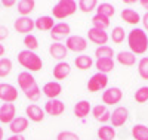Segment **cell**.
I'll return each mask as SVG.
<instances>
[{"instance_id": "obj_19", "label": "cell", "mask_w": 148, "mask_h": 140, "mask_svg": "<svg viewBox=\"0 0 148 140\" xmlns=\"http://www.w3.org/2000/svg\"><path fill=\"white\" fill-rule=\"evenodd\" d=\"M34 25L39 31H52V28L55 27V21H53V16L43 15L34 21Z\"/></svg>"}, {"instance_id": "obj_18", "label": "cell", "mask_w": 148, "mask_h": 140, "mask_svg": "<svg viewBox=\"0 0 148 140\" xmlns=\"http://www.w3.org/2000/svg\"><path fill=\"white\" fill-rule=\"evenodd\" d=\"M27 128H28V118L27 117H16L9 124V130L12 131V134H22Z\"/></svg>"}, {"instance_id": "obj_2", "label": "cell", "mask_w": 148, "mask_h": 140, "mask_svg": "<svg viewBox=\"0 0 148 140\" xmlns=\"http://www.w3.org/2000/svg\"><path fill=\"white\" fill-rule=\"evenodd\" d=\"M18 62L22 68H25L28 72H37L43 68V60L36 52L31 50H21L18 53Z\"/></svg>"}, {"instance_id": "obj_13", "label": "cell", "mask_w": 148, "mask_h": 140, "mask_svg": "<svg viewBox=\"0 0 148 140\" xmlns=\"http://www.w3.org/2000/svg\"><path fill=\"white\" fill-rule=\"evenodd\" d=\"M127 120H129V111L125 106H119L113 111L110 121L113 122V127H121Z\"/></svg>"}, {"instance_id": "obj_24", "label": "cell", "mask_w": 148, "mask_h": 140, "mask_svg": "<svg viewBox=\"0 0 148 140\" xmlns=\"http://www.w3.org/2000/svg\"><path fill=\"white\" fill-rule=\"evenodd\" d=\"M117 62L120 63V65H125V67H132L136 63V56H135L132 52H119L117 53Z\"/></svg>"}, {"instance_id": "obj_43", "label": "cell", "mask_w": 148, "mask_h": 140, "mask_svg": "<svg viewBox=\"0 0 148 140\" xmlns=\"http://www.w3.org/2000/svg\"><path fill=\"white\" fill-rule=\"evenodd\" d=\"M0 5L5 6V7H12L14 5H16L15 0H3V2H0Z\"/></svg>"}, {"instance_id": "obj_45", "label": "cell", "mask_w": 148, "mask_h": 140, "mask_svg": "<svg viewBox=\"0 0 148 140\" xmlns=\"http://www.w3.org/2000/svg\"><path fill=\"white\" fill-rule=\"evenodd\" d=\"M139 3H141V6H142V7H144V9L148 12V0H141Z\"/></svg>"}, {"instance_id": "obj_6", "label": "cell", "mask_w": 148, "mask_h": 140, "mask_svg": "<svg viewBox=\"0 0 148 140\" xmlns=\"http://www.w3.org/2000/svg\"><path fill=\"white\" fill-rule=\"evenodd\" d=\"M18 99V88L9 83H0V100L5 103H14Z\"/></svg>"}, {"instance_id": "obj_3", "label": "cell", "mask_w": 148, "mask_h": 140, "mask_svg": "<svg viewBox=\"0 0 148 140\" xmlns=\"http://www.w3.org/2000/svg\"><path fill=\"white\" fill-rule=\"evenodd\" d=\"M77 2H74V0H59L52 7V15L56 19H65L77 10Z\"/></svg>"}, {"instance_id": "obj_31", "label": "cell", "mask_w": 148, "mask_h": 140, "mask_svg": "<svg viewBox=\"0 0 148 140\" xmlns=\"http://www.w3.org/2000/svg\"><path fill=\"white\" fill-rule=\"evenodd\" d=\"M95 56L98 59H113L114 50H113V47H110V46H99V47H96V50H95Z\"/></svg>"}, {"instance_id": "obj_16", "label": "cell", "mask_w": 148, "mask_h": 140, "mask_svg": "<svg viewBox=\"0 0 148 140\" xmlns=\"http://www.w3.org/2000/svg\"><path fill=\"white\" fill-rule=\"evenodd\" d=\"M36 78L33 77V74L28 71H22L18 74V86L22 92H27L28 88H31L33 86H36Z\"/></svg>"}, {"instance_id": "obj_41", "label": "cell", "mask_w": 148, "mask_h": 140, "mask_svg": "<svg viewBox=\"0 0 148 140\" xmlns=\"http://www.w3.org/2000/svg\"><path fill=\"white\" fill-rule=\"evenodd\" d=\"M8 37H9V30H8V27H5V25H0V41L6 40Z\"/></svg>"}, {"instance_id": "obj_4", "label": "cell", "mask_w": 148, "mask_h": 140, "mask_svg": "<svg viewBox=\"0 0 148 140\" xmlns=\"http://www.w3.org/2000/svg\"><path fill=\"white\" fill-rule=\"evenodd\" d=\"M108 84V77L105 74L101 72H96L95 75H92L90 80L88 81V90L90 93H96V92H101L107 87Z\"/></svg>"}, {"instance_id": "obj_38", "label": "cell", "mask_w": 148, "mask_h": 140, "mask_svg": "<svg viewBox=\"0 0 148 140\" xmlns=\"http://www.w3.org/2000/svg\"><path fill=\"white\" fill-rule=\"evenodd\" d=\"M24 46H25V49H27V50H31V52H34V50H36L37 47H39V41H37L36 35L28 34V35L24 37Z\"/></svg>"}, {"instance_id": "obj_7", "label": "cell", "mask_w": 148, "mask_h": 140, "mask_svg": "<svg viewBox=\"0 0 148 140\" xmlns=\"http://www.w3.org/2000/svg\"><path fill=\"white\" fill-rule=\"evenodd\" d=\"M70 33H71L70 24H67V22H58V24H55V27L51 31V37H52V40L55 43H61L65 37L68 39Z\"/></svg>"}, {"instance_id": "obj_14", "label": "cell", "mask_w": 148, "mask_h": 140, "mask_svg": "<svg viewBox=\"0 0 148 140\" xmlns=\"http://www.w3.org/2000/svg\"><path fill=\"white\" fill-rule=\"evenodd\" d=\"M42 92H43V94H45L49 100L58 99V96L62 93V86H61L58 81H49V83H46V84L43 86Z\"/></svg>"}, {"instance_id": "obj_33", "label": "cell", "mask_w": 148, "mask_h": 140, "mask_svg": "<svg viewBox=\"0 0 148 140\" xmlns=\"http://www.w3.org/2000/svg\"><path fill=\"white\" fill-rule=\"evenodd\" d=\"M12 71V60L9 58L0 59V78H6Z\"/></svg>"}, {"instance_id": "obj_37", "label": "cell", "mask_w": 148, "mask_h": 140, "mask_svg": "<svg viewBox=\"0 0 148 140\" xmlns=\"http://www.w3.org/2000/svg\"><path fill=\"white\" fill-rule=\"evenodd\" d=\"M138 74L142 80H148V58H142L138 62Z\"/></svg>"}, {"instance_id": "obj_5", "label": "cell", "mask_w": 148, "mask_h": 140, "mask_svg": "<svg viewBox=\"0 0 148 140\" xmlns=\"http://www.w3.org/2000/svg\"><path fill=\"white\" fill-rule=\"evenodd\" d=\"M65 47L74 53H80L88 49V40L82 35H70L65 41Z\"/></svg>"}, {"instance_id": "obj_17", "label": "cell", "mask_w": 148, "mask_h": 140, "mask_svg": "<svg viewBox=\"0 0 148 140\" xmlns=\"http://www.w3.org/2000/svg\"><path fill=\"white\" fill-rule=\"evenodd\" d=\"M25 113H27V118L33 122H40V121L45 120V109H42L36 103L28 105L27 109H25Z\"/></svg>"}, {"instance_id": "obj_28", "label": "cell", "mask_w": 148, "mask_h": 140, "mask_svg": "<svg viewBox=\"0 0 148 140\" xmlns=\"http://www.w3.org/2000/svg\"><path fill=\"white\" fill-rule=\"evenodd\" d=\"M132 136L135 140H148V127L144 124H136L132 127Z\"/></svg>"}, {"instance_id": "obj_8", "label": "cell", "mask_w": 148, "mask_h": 140, "mask_svg": "<svg viewBox=\"0 0 148 140\" xmlns=\"http://www.w3.org/2000/svg\"><path fill=\"white\" fill-rule=\"evenodd\" d=\"M14 28L16 33L19 34H31V31L36 28V25H34V21L30 18V16H19L16 18V21L14 22Z\"/></svg>"}, {"instance_id": "obj_32", "label": "cell", "mask_w": 148, "mask_h": 140, "mask_svg": "<svg viewBox=\"0 0 148 140\" xmlns=\"http://www.w3.org/2000/svg\"><path fill=\"white\" fill-rule=\"evenodd\" d=\"M92 24H93V28H98V30H107L108 27H110V19L108 18H105V16H102V15H95L93 18H92Z\"/></svg>"}, {"instance_id": "obj_40", "label": "cell", "mask_w": 148, "mask_h": 140, "mask_svg": "<svg viewBox=\"0 0 148 140\" xmlns=\"http://www.w3.org/2000/svg\"><path fill=\"white\" fill-rule=\"evenodd\" d=\"M56 140H80L79 134L73 133V131H61L56 136Z\"/></svg>"}, {"instance_id": "obj_29", "label": "cell", "mask_w": 148, "mask_h": 140, "mask_svg": "<svg viewBox=\"0 0 148 140\" xmlns=\"http://www.w3.org/2000/svg\"><path fill=\"white\" fill-rule=\"evenodd\" d=\"M34 0H21V2H18V12L21 14V16H28L34 10Z\"/></svg>"}, {"instance_id": "obj_47", "label": "cell", "mask_w": 148, "mask_h": 140, "mask_svg": "<svg viewBox=\"0 0 148 140\" xmlns=\"http://www.w3.org/2000/svg\"><path fill=\"white\" fill-rule=\"evenodd\" d=\"M0 140H3V128L0 127Z\"/></svg>"}, {"instance_id": "obj_25", "label": "cell", "mask_w": 148, "mask_h": 140, "mask_svg": "<svg viewBox=\"0 0 148 140\" xmlns=\"http://www.w3.org/2000/svg\"><path fill=\"white\" fill-rule=\"evenodd\" d=\"M95 67L98 69V72L101 74H108L114 69V59H96Z\"/></svg>"}, {"instance_id": "obj_36", "label": "cell", "mask_w": 148, "mask_h": 140, "mask_svg": "<svg viewBox=\"0 0 148 140\" xmlns=\"http://www.w3.org/2000/svg\"><path fill=\"white\" fill-rule=\"evenodd\" d=\"M24 94H25V97L30 100V102H37L40 99V96H42V90H40V87L39 86H33L31 88H28L27 92H24Z\"/></svg>"}, {"instance_id": "obj_46", "label": "cell", "mask_w": 148, "mask_h": 140, "mask_svg": "<svg viewBox=\"0 0 148 140\" xmlns=\"http://www.w3.org/2000/svg\"><path fill=\"white\" fill-rule=\"evenodd\" d=\"M5 52H6V49H5V46L0 43V59H2V56L5 55Z\"/></svg>"}, {"instance_id": "obj_23", "label": "cell", "mask_w": 148, "mask_h": 140, "mask_svg": "<svg viewBox=\"0 0 148 140\" xmlns=\"http://www.w3.org/2000/svg\"><path fill=\"white\" fill-rule=\"evenodd\" d=\"M92 111V106L88 100H80L74 106V115L77 118H84L86 115H89V112Z\"/></svg>"}, {"instance_id": "obj_27", "label": "cell", "mask_w": 148, "mask_h": 140, "mask_svg": "<svg viewBox=\"0 0 148 140\" xmlns=\"http://www.w3.org/2000/svg\"><path fill=\"white\" fill-rule=\"evenodd\" d=\"M98 139L99 140H114L116 139V130L114 127L102 125L98 128Z\"/></svg>"}, {"instance_id": "obj_11", "label": "cell", "mask_w": 148, "mask_h": 140, "mask_svg": "<svg viewBox=\"0 0 148 140\" xmlns=\"http://www.w3.org/2000/svg\"><path fill=\"white\" fill-rule=\"evenodd\" d=\"M16 118V108L14 103H3L0 105V122L10 124Z\"/></svg>"}, {"instance_id": "obj_10", "label": "cell", "mask_w": 148, "mask_h": 140, "mask_svg": "<svg viewBox=\"0 0 148 140\" xmlns=\"http://www.w3.org/2000/svg\"><path fill=\"white\" fill-rule=\"evenodd\" d=\"M123 97V93L119 87H108L107 90L102 93V102L104 105L108 106V105H116L121 100Z\"/></svg>"}, {"instance_id": "obj_44", "label": "cell", "mask_w": 148, "mask_h": 140, "mask_svg": "<svg viewBox=\"0 0 148 140\" xmlns=\"http://www.w3.org/2000/svg\"><path fill=\"white\" fill-rule=\"evenodd\" d=\"M6 140H25V137H24L22 134H12V136L8 137Z\"/></svg>"}, {"instance_id": "obj_12", "label": "cell", "mask_w": 148, "mask_h": 140, "mask_svg": "<svg viewBox=\"0 0 148 140\" xmlns=\"http://www.w3.org/2000/svg\"><path fill=\"white\" fill-rule=\"evenodd\" d=\"M88 39H89V41H92L93 44H98V47H99V46H107V41L110 39V35L104 30H98V28L92 27L88 31Z\"/></svg>"}, {"instance_id": "obj_34", "label": "cell", "mask_w": 148, "mask_h": 140, "mask_svg": "<svg viewBox=\"0 0 148 140\" xmlns=\"http://www.w3.org/2000/svg\"><path fill=\"white\" fill-rule=\"evenodd\" d=\"M77 5H79V9L83 12V14H89V12L96 9L98 2L96 0H80Z\"/></svg>"}, {"instance_id": "obj_22", "label": "cell", "mask_w": 148, "mask_h": 140, "mask_svg": "<svg viewBox=\"0 0 148 140\" xmlns=\"http://www.w3.org/2000/svg\"><path fill=\"white\" fill-rule=\"evenodd\" d=\"M120 16H121L123 21L127 22V24H130V25H138V24L141 22V18H142L138 12L133 10V9H123L121 14H120Z\"/></svg>"}, {"instance_id": "obj_39", "label": "cell", "mask_w": 148, "mask_h": 140, "mask_svg": "<svg viewBox=\"0 0 148 140\" xmlns=\"http://www.w3.org/2000/svg\"><path fill=\"white\" fill-rule=\"evenodd\" d=\"M147 100H148V86L139 87L135 93V102L136 103H145Z\"/></svg>"}, {"instance_id": "obj_1", "label": "cell", "mask_w": 148, "mask_h": 140, "mask_svg": "<svg viewBox=\"0 0 148 140\" xmlns=\"http://www.w3.org/2000/svg\"><path fill=\"white\" fill-rule=\"evenodd\" d=\"M127 44L133 55H144L148 50V35L142 28H133L127 34Z\"/></svg>"}, {"instance_id": "obj_9", "label": "cell", "mask_w": 148, "mask_h": 140, "mask_svg": "<svg viewBox=\"0 0 148 140\" xmlns=\"http://www.w3.org/2000/svg\"><path fill=\"white\" fill-rule=\"evenodd\" d=\"M65 111V103L59 99H52V100H47L45 103V112L47 115H52V117H59L62 115Z\"/></svg>"}, {"instance_id": "obj_35", "label": "cell", "mask_w": 148, "mask_h": 140, "mask_svg": "<svg viewBox=\"0 0 148 140\" xmlns=\"http://www.w3.org/2000/svg\"><path fill=\"white\" fill-rule=\"evenodd\" d=\"M125 37H126V31L125 30H123L121 27H114L113 33H111V35H110V39L113 40L116 44H120V43L125 41Z\"/></svg>"}, {"instance_id": "obj_42", "label": "cell", "mask_w": 148, "mask_h": 140, "mask_svg": "<svg viewBox=\"0 0 148 140\" xmlns=\"http://www.w3.org/2000/svg\"><path fill=\"white\" fill-rule=\"evenodd\" d=\"M141 22L144 25V30L148 31V12H145V14H144V16L141 18Z\"/></svg>"}, {"instance_id": "obj_30", "label": "cell", "mask_w": 148, "mask_h": 140, "mask_svg": "<svg viewBox=\"0 0 148 140\" xmlns=\"http://www.w3.org/2000/svg\"><path fill=\"white\" fill-rule=\"evenodd\" d=\"M96 14L98 15H102V16H105V18H111L114 14H116V9H114V6L113 5H110V3H99L96 6Z\"/></svg>"}, {"instance_id": "obj_26", "label": "cell", "mask_w": 148, "mask_h": 140, "mask_svg": "<svg viewBox=\"0 0 148 140\" xmlns=\"http://www.w3.org/2000/svg\"><path fill=\"white\" fill-rule=\"evenodd\" d=\"M74 65H76L79 69H82V71H86V69L92 68L93 59L89 55H80V56H77L76 59H74Z\"/></svg>"}, {"instance_id": "obj_20", "label": "cell", "mask_w": 148, "mask_h": 140, "mask_svg": "<svg viewBox=\"0 0 148 140\" xmlns=\"http://www.w3.org/2000/svg\"><path fill=\"white\" fill-rule=\"evenodd\" d=\"M92 115L96 121H99V122H107L111 120V112L107 109L105 105H96L92 108Z\"/></svg>"}, {"instance_id": "obj_21", "label": "cell", "mask_w": 148, "mask_h": 140, "mask_svg": "<svg viewBox=\"0 0 148 140\" xmlns=\"http://www.w3.org/2000/svg\"><path fill=\"white\" fill-rule=\"evenodd\" d=\"M71 72V67L67 62H58L53 68V77L55 80H65Z\"/></svg>"}, {"instance_id": "obj_15", "label": "cell", "mask_w": 148, "mask_h": 140, "mask_svg": "<svg viewBox=\"0 0 148 140\" xmlns=\"http://www.w3.org/2000/svg\"><path fill=\"white\" fill-rule=\"evenodd\" d=\"M49 53H51V56L59 62H64V59L67 58L68 55V49L65 47V44L62 43H52L51 46H49Z\"/></svg>"}]
</instances>
